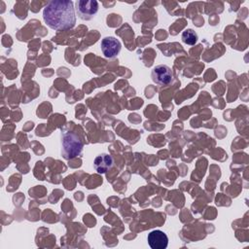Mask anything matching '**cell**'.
I'll return each instance as SVG.
<instances>
[{
  "label": "cell",
  "mask_w": 249,
  "mask_h": 249,
  "mask_svg": "<svg viewBox=\"0 0 249 249\" xmlns=\"http://www.w3.org/2000/svg\"><path fill=\"white\" fill-rule=\"evenodd\" d=\"M61 154L65 160H72L81 155L83 151V141L74 132H66L61 139Z\"/></svg>",
  "instance_id": "cell-2"
},
{
  "label": "cell",
  "mask_w": 249,
  "mask_h": 249,
  "mask_svg": "<svg viewBox=\"0 0 249 249\" xmlns=\"http://www.w3.org/2000/svg\"><path fill=\"white\" fill-rule=\"evenodd\" d=\"M181 38H182V41L187 45H195L198 39L196 32L191 28L183 31Z\"/></svg>",
  "instance_id": "cell-8"
},
{
  "label": "cell",
  "mask_w": 249,
  "mask_h": 249,
  "mask_svg": "<svg viewBox=\"0 0 249 249\" xmlns=\"http://www.w3.org/2000/svg\"><path fill=\"white\" fill-rule=\"evenodd\" d=\"M43 18L52 29H70L76 22L74 3L71 0L50 1L44 8Z\"/></svg>",
  "instance_id": "cell-1"
},
{
  "label": "cell",
  "mask_w": 249,
  "mask_h": 249,
  "mask_svg": "<svg viewBox=\"0 0 249 249\" xmlns=\"http://www.w3.org/2000/svg\"><path fill=\"white\" fill-rule=\"evenodd\" d=\"M148 243L152 249H165L168 244V237L162 231L155 230L148 234Z\"/></svg>",
  "instance_id": "cell-6"
},
{
  "label": "cell",
  "mask_w": 249,
  "mask_h": 249,
  "mask_svg": "<svg viewBox=\"0 0 249 249\" xmlns=\"http://www.w3.org/2000/svg\"><path fill=\"white\" fill-rule=\"evenodd\" d=\"M113 165V158L108 154H101L94 159L93 167L98 173H106Z\"/></svg>",
  "instance_id": "cell-7"
},
{
  "label": "cell",
  "mask_w": 249,
  "mask_h": 249,
  "mask_svg": "<svg viewBox=\"0 0 249 249\" xmlns=\"http://www.w3.org/2000/svg\"><path fill=\"white\" fill-rule=\"evenodd\" d=\"M76 11L82 19L92 18L98 11V2L95 0H79L76 2Z\"/></svg>",
  "instance_id": "cell-3"
},
{
  "label": "cell",
  "mask_w": 249,
  "mask_h": 249,
  "mask_svg": "<svg viewBox=\"0 0 249 249\" xmlns=\"http://www.w3.org/2000/svg\"><path fill=\"white\" fill-rule=\"evenodd\" d=\"M101 51L105 57L113 58L117 56L121 51L122 45L118 39L112 36H108L102 39L100 43Z\"/></svg>",
  "instance_id": "cell-5"
},
{
  "label": "cell",
  "mask_w": 249,
  "mask_h": 249,
  "mask_svg": "<svg viewBox=\"0 0 249 249\" xmlns=\"http://www.w3.org/2000/svg\"><path fill=\"white\" fill-rule=\"evenodd\" d=\"M151 77L154 83L163 86V85H168L172 81L173 74L169 66L164 64H160L153 68Z\"/></svg>",
  "instance_id": "cell-4"
}]
</instances>
